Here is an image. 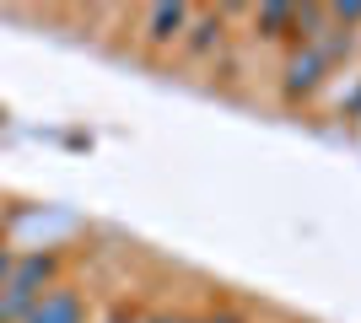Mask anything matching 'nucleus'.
Wrapping results in <instances>:
<instances>
[{
    "instance_id": "nucleus-4",
    "label": "nucleus",
    "mask_w": 361,
    "mask_h": 323,
    "mask_svg": "<svg viewBox=\"0 0 361 323\" xmlns=\"http://www.w3.org/2000/svg\"><path fill=\"white\" fill-rule=\"evenodd\" d=\"M189 22H195L189 6H151V11L140 16V38H146V44H183Z\"/></svg>"
},
{
    "instance_id": "nucleus-3",
    "label": "nucleus",
    "mask_w": 361,
    "mask_h": 323,
    "mask_svg": "<svg viewBox=\"0 0 361 323\" xmlns=\"http://www.w3.org/2000/svg\"><path fill=\"white\" fill-rule=\"evenodd\" d=\"M22 323H87V302H81V291H71V286H49Z\"/></svg>"
},
{
    "instance_id": "nucleus-5",
    "label": "nucleus",
    "mask_w": 361,
    "mask_h": 323,
    "mask_svg": "<svg viewBox=\"0 0 361 323\" xmlns=\"http://www.w3.org/2000/svg\"><path fill=\"white\" fill-rule=\"evenodd\" d=\"M221 32H226V11L195 16L189 32H183V54H189V60H211V49H221Z\"/></svg>"
},
{
    "instance_id": "nucleus-9",
    "label": "nucleus",
    "mask_w": 361,
    "mask_h": 323,
    "mask_svg": "<svg viewBox=\"0 0 361 323\" xmlns=\"http://www.w3.org/2000/svg\"><path fill=\"white\" fill-rule=\"evenodd\" d=\"M340 108H345V113H356V108H361V81H356V87H350L345 97H340Z\"/></svg>"
},
{
    "instance_id": "nucleus-2",
    "label": "nucleus",
    "mask_w": 361,
    "mask_h": 323,
    "mask_svg": "<svg viewBox=\"0 0 361 323\" xmlns=\"http://www.w3.org/2000/svg\"><path fill=\"white\" fill-rule=\"evenodd\" d=\"M334 70V54H329V38H318V44H297L286 54V70H281V87H286V97H307L324 87V76Z\"/></svg>"
},
{
    "instance_id": "nucleus-8",
    "label": "nucleus",
    "mask_w": 361,
    "mask_h": 323,
    "mask_svg": "<svg viewBox=\"0 0 361 323\" xmlns=\"http://www.w3.org/2000/svg\"><path fill=\"white\" fill-rule=\"evenodd\" d=\"M11 270H16V253L6 243H0V286H6V280H11Z\"/></svg>"
},
{
    "instance_id": "nucleus-7",
    "label": "nucleus",
    "mask_w": 361,
    "mask_h": 323,
    "mask_svg": "<svg viewBox=\"0 0 361 323\" xmlns=\"http://www.w3.org/2000/svg\"><path fill=\"white\" fill-rule=\"evenodd\" d=\"M189 323H248L243 312H226V308H216V312H200V318H189Z\"/></svg>"
},
{
    "instance_id": "nucleus-10",
    "label": "nucleus",
    "mask_w": 361,
    "mask_h": 323,
    "mask_svg": "<svg viewBox=\"0 0 361 323\" xmlns=\"http://www.w3.org/2000/svg\"><path fill=\"white\" fill-rule=\"evenodd\" d=\"M140 323H189L183 312H151V318H140Z\"/></svg>"
},
{
    "instance_id": "nucleus-6",
    "label": "nucleus",
    "mask_w": 361,
    "mask_h": 323,
    "mask_svg": "<svg viewBox=\"0 0 361 323\" xmlns=\"http://www.w3.org/2000/svg\"><path fill=\"white\" fill-rule=\"evenodd\" d=\"M254 27L259 38H297V6H259Z\"/></svg>"
},
{
    "instance_id": "nucleus-1",
    "label": "nucleus",
    "mask_w": 361,
    "mask_h": 323,
    "mask_svg": "<svg viewBox=\"0 0 361 323\" xmlns=\"http://www.w3.org/2000/svg\"><path fill=\"white\" fill-rule=\"evenodd\" d=\"M54 270H60V259L54 253H22L16 259V270H11V280L0 286V323H22L32 312V302L54 286Z\"/></svg>"
},
{
    "instance_id": "nucleus-11",
    "label": "nucleus",
    "mask_w": 361,
    "mask_h": 323,
    "mask_svg": "<svg viewBox=\"0 0 361 323\" xmlns=\"http://www.w3.org/2000/svg\"><path fill=\"white\" fill-rule=\"evenodd\" d=\"M103 323H140V318H130V312H114V318H103Z\"/></svg>"
}]
</instances>
